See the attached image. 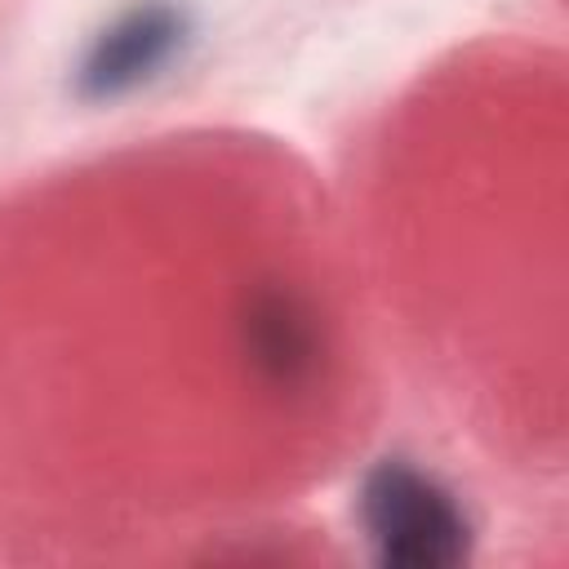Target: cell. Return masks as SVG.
Returning <instances> with one entry per match:
<instances>
[{
    "label": "cell",
    "instance_id": "1",
    "mask_svg": "<svg viewBox=\"0 0 569 569\" xmlns=\"http://www.w3.org/2000/svg\"><path fill=\"white\" fill-rule=\"evenodd\" d=\"M360 516L387 565L449 569L467 556V520L453 493H445L409 462H382L369 471Z\"/></svg>",
    "mask_w": 569,
    "mask_h": 569
},
{
    "label": "cell",
    "instance_id": "2",
    "mask_svg": "<svg viewBox=\"0 0 569 569\" xmlns=\"http://www.w3.org/2000/svg\"><path fill=\"white\" fill-rule=\"evenodd\" d=\"M182 44V18L173 9H133L129 18H120L111 31L98 36V44L84 58L80 71V89L89 98H111L133 89L138 80L156 76V67H164Z\"/></svg>",
    "mask_w": 569,
    "mask_h": 569
}]
</instances>
